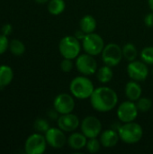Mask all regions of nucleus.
<instances>
[{"mask_svg":"<svg viewBox=\"0 0 153 154\" xmlns=\"http://www.w3.org/2000/svg\"><path fill=\"white\" fill-rule=\"evenodd\" d=\"M92 107L101 113H107L115 109L118 104L117 93L109 87H99L95 88L90 97Z\"/></svg>","mask_w":153,"mask_h":154,"instance_id":"nucleus-1","label":"nucleus"},{"mask_svg":"<svg viewBox=\"0 0 153 154\" xmlns=\"http://www.w3.org/2000/svg\"><path fill=\"white\" fill-rule=\"evenodd\" d=\"M94 90V84L87 76H78L74 78L69 84V91L71 95L80 100L90 98Z\"/></svg>","mask_w":153,"mask_h":154,"instance_id":"nucleus-2","label":"nucleus"},{"mask_svg":"<svg viewBox=\"0 0 153 154\" xmlns=\"http://www.w3.org/2000/svg\"><path fill=\"white\" fill-rule=\"evenodd\" d=\"M120 140L127 144H134L139 143L143 136V129L138 123L130 122L124 123L118 129Z\"/></svg>","mask_w":153,"mask_h":154,"instance_id":"nucleus-3","label":"nucleus"},{"mask_svg":"<svg viewBox=\"0 0 153 154\" xmlns=\"http://www.w3.org/2000/svg\"><path fill=\"white\" fill-rule=\"evenodd\" d=\"M82 43L74 35H67L63 37L59 43V51L63 58L76 59L81 51Z\"/></svg>","mask_w":153,"mask_h":154,"instance_id":"nucleus-4","label":"nucleus"},{"mask_svg":"<svg viewBox=\"0 0 153 154\" xmlns=\"http://www.w3.org/2000/svg\"><path fill=\"white\" fill-rule=\"evenodd\" d=\"M102 60L106 65L110 67L117 66L123 60V49L117 43H108L105 45L102 51Z\"/></svg>","mask_w":153,"mask_h":154,"instance_id":"nucleus-5","label":"nucleus"},{"mask_svg":"<svg viewBox=\"0 0 153 154\" xmlns=\"http://www.w3.org/2000/svg\"><path fill=\"white\" fill-rule=\"evenodd\" d=\"M82 47L84 51L93 56H97L102 53L105 48L103 38L95 32L87 33L82 40Z\"/></svg>","mask_w":153,"mask_h":154,"instance_id":"nucleus-6","label":"nucleus"},{"mask_svg":"<svg viewBox=\"0 0 153 154\" xmlns=\"http://www.w3.org/2000/svg\"><path fill=\"white\" fill-rule=\"evenodd\" d=\"M94 57L95 56L86 52L83 54H79L76 58L75 66L80 74L88 77L96 73L97 63Z\"/></svg>","mask_w":153,"mask_h":154,"instance_id":"nucleus-7","label":"nucleus"},{"mask_svg":"<svg viewBox=\"0 0 153 154\" xmlns=\"http://www.w3.org/2000/svg\"><path fill=\"white\" fill-rule=\"evenodd\" d=\"M116 114L118 119L122 123H130L133 122L137 118L139 110L134 101L127 100L118 106Z\"/></svg>","mask_w":153,"mask_h":154,"instance_id":"nucleus-8","label":"nucleus"},{"mask_svg":"<svg viewBox=\"0 0 153 154\" xmlns=\"http://www.w3.org/2000/svg\"><path fill=\"white\" fill-rule=\"evenodd\" d=\"M47 144L45 135L39 133L33 134L27 138L24 150L27 154H42L46 151Z\"/></svg>","mask_w":153,"mask_h":154,"instance_id":"nucleus-9","label":"nucleus"},{"mask_svg":"<svg viewBox=\"0 0 153 154\" xmlns=\"http://www.w3.org/2000/svg\"><path fill=\"white\" fill-rule=\"evenodd\" d=\"M80 129L81 133H83L87 139L96 138L102 133V123L97 117L89 116L82 120L80 124Z\"/></svg>","mask_w":153,"mask_h":154,"instance_id":"nucleus-10","label":"nucleus"},{"mask_svg":"<svg viewBox=\"0 0 153 154\" xmlns=\"http://www.w3.org/2000/svg\"><path fill=\"white\" fill-rule=\"evenodd\" d=\"M127 74L132 80L144 81L149 76V69L147 64L142 60L130 61L127 66Z\"/></svg>","mask_w":153,"mask_h":154,"instance_id":"nucleus-11","label":"nucleus"},{"mask_svg":"<svg viewBox=\"0 0 153 154\" xmlns=\"http://www.w3.org/2000/svg\"><path fill=\"white\" fill-rule=\"evenodd\" d=\"M75 106L74 97L67 93L59 94L53 101V108L60 115L72 113L75 109Z\"/></svg>","mask_w":153,"mask_h":154,"instance_id":"nucleus-12","label":"nucleus"},{"mask_svg":"<svg viewBox=\"0 0 153 154\" xmlns=\"http://www.w3.org/2000/svg\"><path fill=\"white\" fill-rule=\"evenodd\" d=\"M45 138L47 143L54 149H61L68 142L65 132L60 128L51 127L45 133Z\"/></svg>","mask_w":153,"mask_h":154,"instance_id":"nucleus-13","label":"nucleus"},{"mask_svg":"<svg viewBox=\"0 0 153 154\" xmlns=\"http://www.w3.org/2000/svg\"><path fill=\"white\" fill-rule=\"evenodd\" d=\"M58 127L60 128L65 133L74 132L80 125V121L78 116L74 115L73 112L69 114L60 115L57 120Z\"/></svg>","mask_w":153,"mask_h":154,"instance_id":"nucleus-14","label":"nucleus"},{"mask_svg":"<svg viewBox=\"0 0 153 154\" xmlns=\"http://www.w3.org/2000/svg\"><path fill=\"white\" fill-rule=\"evenodd\" d=\"M100 143L105 148H113L120 141L118 131L113 129H107L100 134Z\"/></svg>","mask_w":153,"mask_h":154,"instance_id":"nucleus-15","label":"nucleus"},{"mask_svg":"<svg viewBox=\"0 0 153 154\" xmlns=\"http://www.w3.org/2000/svg\"><path fill=\"white\" fill-rule=\"evenodd\" d=\"M87 143V137L83 133L71 134L69 136L67 142L68 145L75 151H79L82 150L83 148H86Z\"/></svg>","mask_w":153,"mask_h":154,"instance_id":"nucleus-16","label":"nucleus"},{"mask_svg":"<svg viewBox=\"0 0 153 154\" xmlns=\"http://www.w3.org/2000/svg\"><path fill=\"white\" fill-rule=\"evenodd\" d=\"M142 94V89L141 85L138 81L131 80L125 86V96L127 97L128 100L131 101H137Z\"/></svg>","mask_w":153,"mask_h":154,"instance_id":"nucleus-17","label":"nucleus"},{"mask_svg":"<svg viewBox=\"0 0 153 154\" xmlns=\"http://www.w3.org/2000/svg\"><path fill=\"white\" fill-rule=\"evenodd\" d=\"M79 29L82 30L86 34L95 32L96 29V20L91 14L84 15L79 21Z\"/></svg>","mask_w":153,"mask_h":154,"instance_id":"nucleus-18","label":"nucleus"},{"mask_svg":"<svg viewBox=\"0 0 153 154\" xmlns=\"http://www.w3.org/2000/svg\"><path fill=\"white\" fill-rule=\"evenodd\" d=\"M14 79V71L10 66L0 65V88L8 86Z\"/></svg>","mask_w":153,"mask_h":154,"instance_id":"nucleus-19","label":"nucleus"},{"mask_svg":"<svg viewBox=\"0 0 153 154\" xmlns=\"http://www.w3.org/2000/svg\"><path fill=\"white\" fill-rule=\"evenodd\" d=\"M114 77V71L112 69V67L106 65L100 67L96 70V79L97 80L102 84H107L109 83Z\"/></svg>","mask_w":153,"mask_h":154,"instance_id":"nucleus-20","label":"nucleus"},{"mask_svg":"<svg viewBox=\"0 0 153 154\" xmlns=\"http://www.w3.org/2000/svg\"><path fill=\"white\" fill-rule=\"evenodd\" d=\"M66 3L64 0H50L48 2V11L52 15H59L64 12Z\"/></svg>","mask_w":153,"mask_h":154,"instance_id":"nucleus-21","label":"nucleus"},{"mask_svg":"<svg viewBox=\"0 0 153 154\" xmlns=\"http://www.w3.org/2000/svg\"><path fill=\"white\" fill-rule=\"evenodd\" d=\"M122 49H123L124 58L125 60H127L129 62L133 61V60H135L137 59V57L139 55V52H138V49L136 48V46L133 43L128 42V43L124 44Z\"/></svg>","mask_w":153,"mask_h":154,"instance_id":"nucleus-22","label":"nucleus"},{"mask_svg":"<svg viewBox=\"0 0 153 154\" xmlns=\"http://www.w3.org/2000/svg\"><path fill=\"white\" fill-rule=\"evenodd\" d=\"M9 50L14 56H22L25 51V46L23 42L14 39L9 42Z\"/></svg>","mask_w":153,"mask_h":154,"instance_id":"nucleus-23","label":"nucleus"},{"mask_svg":"<svg viewBox=\"0 0 153 154\" xmlns=\"http://www.w3.org/2000/svg\"><path fill=\"white\" fill-rule=\"evenodd\" d=\"M136 106L138 107L139 112L142 113H147L149 112L152 107V101L145 97H141L136 101Z\"/></svg>","mask_w":153,"mask_h":154,"instance_id":"nucleus-24","label":"nucleus"},{"mask_svg":"<svg viewBox=\"0 0 153 154\" xmlns=\"http://www.w3.org/2000/svg\"><path fill=\"white\" fill-rule=\"evenodd\" d=\"M141 59L147 65H153V46H147L140 53Z\"/></svg>","mask_w":153,"mask_h":154,"instance_id":"nucleus-25","label":"nucleus"},{"mask_svg":"<svg viewBox=\"0 0 153 154\" xmlns=\"http://www.w3.org/2000/svg\"><path fill=\"white\" fill-rule=\"evenodd\" d=\"M101 146L102 144L100 143V140H97L96 138H89L87 140L86 149L90 153H96L97 152H99Z\"/></svg>","mask_w":153,"mask_h":154,"instance_id":"nucleus-26","label":"nucleus"},{"mask_svg":"<svg viewBox=\"0 0 153 154\" xmlns=\"http://www.w3.org/2000/svg\"><path fill=\"white\" fill-rule=\"evenodd\" d=\"M33 127L38 133H44V134L50 128L49 123L45 119H42V118L36 119L34 122Z\"/></svg>","mask_w":153,"mask_h":154,"instance_id":"nucleus-27","label":"nucleus"},{"mask_svg":"<svg viewBox=\"0 0 153 154\" xmlns=\"http://www.w3.org/2000/svg\"><path fill=\"white\" fill-rule=\"evenodd\" d=\"M73 60L71 59H66L64 58L61 62H60V69L63 72H70L72 69H73V67H74V63L72 61Z\"/></svg>","mask_w":153,"mask_h":154,"instance_id":"nucleus-28","label":"nucleus"},{"mask_svg":"<svg viewBox=\"0 0 153 154\" xmlns=\"http://www.w3.org/2000/svg\"><path fill=\"white\" fill-rule=\"evenodd\" d=\"M9 48V42L5 34H0V55L5 53Z\"/></svg>","mask_w":153,"mask_h":154,"instance_id":"nucleus-29","label":"nucleus"},{"mask_svg":"<svg viewBox=\"0 0 153 154\" xmlns=\"http://www.w3.org/2000/svg\"><path fill=\"white\" fill-rule=\"evenodd\" d=\"M144 23L146 26L148 27H153V12L148 14L145 17H144Z\"/></svg>","mask_w":153,"mask_h":154,"instance_id":"nucleus-30","label":"nucleus"},{"mask_svg":"<svg viewBox=\"0 0 153 154\" xmlns=\"http://www.w3.org/2000/svg\"><path fill=\"white\" fill-rule=\"evenodd\" d=\"M74 36L76 37V38H78L79 41H82L83 39H84V37L86 36V33L82 31V30H78V31H76V32H75V34H74Z\"/></svg>","mask_w":153,"mask_h":154,"instance_id":"nucleus-31","label":"nucleus"},{"mask_svg":"<svg viewBox=\"0 0 153 154\" xmlns=\"http://www.w3.org/2000/svg\"><path fill=\"white\" fill-rule=\"evenodd\" d=\"M11 30H12V27H11L9 24H5V25L3 27V31H4L3 32H4V34H5V35H7V34L10 32V31H11Z\"/></svg>","mask_w":153,"mask_h":154,"instance_id":"nucleus-32","label":"nucleus"},{"mask_svg":"<svg viewBox=\"0 0 153 154\" xmlns=\"http://www.w3.org/2000/svg\"><path fill=\"white\" fill-rule=\"evenodd\" d=\"M36 1V3H38V4H46V3H48L50 0H35Z\"/></svg>","mask_w":153,"mask_h":154,"instance_id":"nucleus-33","label":"nucleus"},{"mask_svg":"<svg viewBox=\"0 0 153 154\" xmlns=\"http://www.w3.org/2000/svg\"><path fill=\"white\" fill-rule=\"evenodd\" d=\"M148 4H149V6H150L151 10L153 12V0H148Z\"/></svg>","mask_w":153,"mask_h":154,"instance_id":"nucleus-34","label":"nucleus"}]
</instances>
